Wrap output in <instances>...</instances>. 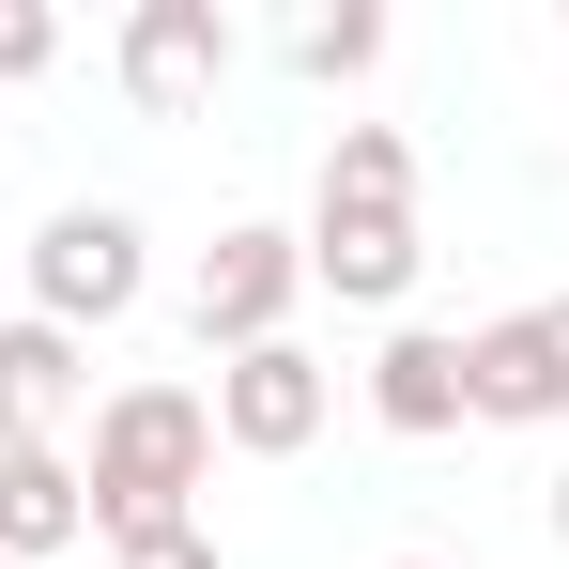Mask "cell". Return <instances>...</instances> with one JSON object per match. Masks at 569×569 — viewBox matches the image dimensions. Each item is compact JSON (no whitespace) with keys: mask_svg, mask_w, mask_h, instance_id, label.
Here are the masks:
<instances>
[{"mask_svg":"<svg viewBox=\"0 0 569 569\" xmlns=\"http://www.w3.org/2000/svg\"><path fill=\"white\" fill-rule=\"evenodd\" d=\"M200 477H216V400H200V385H108V400H93L78 492H93V539H108V555L200 523Z\"/></svg>","mask_w":569,"mask_h":569,"instance_id":"cell-1","label":"cell"},{"mask_svg":"<svg viewBox=\"0 0 569 569\" xmlns=\"http://www.w3.org/2000/svg\"><path fill=\"white\" fill-rule=\"evenodd\" d=\"M154 292V247H139V216L123 200H62L47 231H31V323H62V339H93Z\"/></svg>","mask_w":569,"mask_h":569,"instance_id":"cell-2","label":"cell"},{"mask_svg":"<svg viewBox=\"0 0 569 569\" xmlns=\"http://www.w3.org/2000/svg\"><path fill=\"white\" fill-rule=\"evenodd\" d=\"M339 416V370L308 339H262V355H216V447L231 462H292L308 431Z\"/></svg>","mask_w":569,"mask_h":569,"instance_id":"cell-3","label":"cell"},{"mask_svg":"<svg viewBox=\"0 0 569 569\" xmlns=\"http://www.w3.org/2000/svg\"><path fill=\"white\" fill-rule=\"evenodd\" d=\"M292 292H308V247H292V231H216L200 278H186L200 355H262V339H292Z\"/></svg>","mask_w":569,"mask_h":569,"instance_id":"cell-4","label":"cell"},{"mask_svg":"<svg viewBox=\"0 0 569 569\" xmlns=\"http://www.w3.org/2000/svg\"><path fill=\"white\" fill-rule=\"evenodd\" d=\"M462 416L477 431H555L569 416V355H555V308H508L462 339Z\"/></svg>","mask_w":569,"mask_h":569,"instance_id":"cell-5","label":"cell"},{"mask_svg":"<svg viewBox=\"0 0 569 569\" xmlns=\"http://www.w3.org/2000/svg\"><path fill=\"white\" fill-rule=\"evenodd\" d=\"M216 78H231V16L216 0H139L123 16V93L154 108V123H186Z\"/></svg>","mask_w":569,"mask_h":569,"instance_id":"cell-6","label":"cell"},{"mask_svg":"<svg viewBox=\"0 0 569 569\" xmlns=\"http://www.w3.org/2000/svg\"><path fill=\"white\" fill-rule=\"evenodd\" d=\"M308 292H339V308H400L416 292V216H370V200H308Z\"/></svg>","mask_w":569,"mask_h":569,"instance_id":"cell-7","label":"cell"},{"mask_svg":"<svg viewBox=\"0 0 569 569\" xmlns=\"http://www.w3.org/2000/svg\"><path fill=\"white\" fill-rule=\"evenodd\" d=\"M93 539V492L62 447H0V569H62Z\"/></svg>","mask_w":569,"mask_h":569,"instance_id":"cell-8","label":"cell"},{"mask_svg":"<svg viewBox=\"0 0 569 569\" xmlns=\"http://www.w3.org/2000/svg\"><path fill=\"white\" fill-rule=\"evenodd\" d=\"M370 416L400 447H447V431H462V339H447V323H400L370 355Z\"/></svg>","mask_w":569,"mask_h":569,"instance_id":"cell-9","label":"cell"},{"mask_svg":"<svg viewBox=\"0 0 569 569\" xmlns=\"http://www.w3.org/2000/svg\"><path fill=\"white\" fill-rule=\"evenodd\" d=\"M78 339H62V323H31V308H16V323H0V447H47V431H62V400H78Z\"/></svg>","mask_w":569,"mask_h":569,"instance_id":"cell-10","label":"cell"},{"mask_svg":"<svg viewBox=\"0 0 569 569\" xmlns=\"http://www.w3.org/2000/svg\"><path fill=\"white\" fill-rule=\"evenodd\" d=\"M323 200L416 216V139H400V123H339V154H323Z\"/></svg>","mask_w":569,"mask_h":569,"instance_id":"cell-11","label":"cell"},{"mask_svg":"<svg viewBox=\"0 0 569 569\" xmlns=\"http://www.w3.org/2000/svg\"><path fill=\"white\" fill-rule=\"evenodd\" d=\"M370 62H385V16H370V0L292 16V78H370Z\"/></svg>","mask_w":569,"mask_h":569,"instance_id":"cell-12","label":"cell"},{"mask_svg":"<svg viewBox=\"0 0 569 569\" xmlns=\"http://www.w3.org/2000/svg\"><path fill=\"white\" fill-rule=\"evenodd\" d=\"M62 62V16L47 0H0V78H47Z\"/></svg>","mask_w":569,"mask_h":569,"instance_id":"cell-13","label":"cell"},{"mask_svg":"<svg viewBox=\"0 0 569 569\" xmlns=\"http://www.w3.org/2000/svg\"><path fill=\"white\" fill-rule=\"evenodd\" d=\"M108 569H216V539H200V523H170V539H123Z\"/></svg>","mask_w":569,"mask_h":569,"instance_id":"cell-14","label":"cell"},{"mask_svg":"<svg viewBox=\"0 0 569 569\" xmlns=\"http://www.w3.org/2000/svg\"><path fill=\"white\" fill-rule=\"evenodd\" d=\"M539 508H555V539H569V462H555V492H539Z\"/></svg>","mask_w":569,"mask_h":569,"instance_id":"cell-15","label":"cell"},{"mask_svg":"<svg viewBox=\"0 0 569 569\" xmlns=\"http://www.w3.org/2000/svg\"><path fill=\"white\" fill-rule=\"evenodd\" d=\"M555 355H569V292H555Z\"/></svg>","mask_w":569,"mask_h":569,"instance_id":"cell-16","label":"cell"},{"mask_svg":"<svg viewBox=\"0 0 569 569\" xmlns=\"http://www.w3.org/2000/svg\"><path fill=\"white\" fill-rule=\"evenodd\" d=\"M400 569H431V555H400Z\"/></svg>","mask_w":569,"mask_h":569,"instance_id":"cell-17","label":"cell"}]
</instances>
